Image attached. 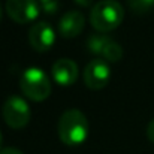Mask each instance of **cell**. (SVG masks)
<instances>
[{
    "instance_id": "cell-7",
    "label": "cell",
    "mask_w": 154,
    "mask_h": 154,
    "mask_svg": "<svg viewBox=\"0 0 154 154\" xmlns=\"http://www.w3.org/2000/svg\"><path fill=\"white\" fill-rule=\"evenodd\" d=\"M29 42L39 52L48 51L55 42V32L47 21H36L29 29Z\"/></svg>"
},
{
    "instance_id": "cell-13",
    "label": "cell",
    "mask_w": 154,
    "mask_h": 154,
    "mask_svg": "<svg viewBox=\"0 0 154 154\" xmlns=\"http://www.w3.org/2000/svg\"><path fill=\"white\" fill-rule=\"evenodd\" d=\"M41 5V9L47 14V15H54L58 11V0H38Z\"/></svg>"
},
{
    "instance_id": "cell-8",
    "label": "cell",
    "mask_w": 154,
    "mask_h": 154,
    "mask_svg": "<svg viewBox=\"0 0 154 154\" xmlns=\"http://www.w3.org/2000/svg\"><path fill=\"white\" fill-rule=\"evenodd\" d=\"M51 75L57 84L63 87H69L78 79V75H79L78 64L70 58H58L52 64Z\"/></svg>"
},
{
    "instance_id": "cell-2",
    "label": "cell",
    "mask_w": 154,
    "mask_h": 154,
    "mask_svg": "<svg viewBox=\"0 0 154 154\" xmlns=\"http://www.w3.org/2000/svg\"><path fill=\"white\" fill-rule=\"evenodd\" d=\"M124 18V8L117 0H100L90 11V23L99 32L117 29Z\"/></svg>"
},
{
    "instance_id": "cell-10",
    "label": "cell",
    "mask_w": 154,
    "mask_h": 154,
    "mask_svg": "<svg viewBox=\"0 0 154 154\" xmlns=\"http://www.w3.org/2000/svg\"><path fill=\"white\" fill-rule=\"evenodd\" d=\"M100 55L103 57L105 61H112V63H114V61H118V60H121V57H123V47H121L118 42L109 39V41L106 42V45H105V48H103V51Z\"/></svg>"
},
{
    "instance_id": "cell-5",
    "label": "cell",
    "mask_w": 154,
    "mask_h": 154,
    "mask_svg": "<svg viewBox=\"0 0 154 154\" xmlns=\"http://www.w3.org/2000/svg\"><path fill=\"white\" fill-rule=\"evenodd\" d=\"M5 8L9 18L20 24L36 20L41 12V5L38 0H6Z\"/></svg>"
},
{
    "instance_id": "cell-3",
    "label": "cell",
    "mask_w": 154,
    "mask_h": 154,
    "mask_svg": "<svg viewBox=\"0 0 154 154\" xmlns=\"http://www.w3.org/2000/svg\"><path fill=\"white\" fill-rule=\"evenodd\" d=\"M23 94L35 102H42L51 94V81L39 67H27L20 78Z\"/></svg>"
},
{
    "instance_id": "cell-11",
    "label": "cell",
    "mask_w": 154,
    "mask_h": 154,
    "mask_svg": "<svg viewBox=\"0 0 154 154\" xmlns=\"http://www.w3.org/2000/svg\"><path fill=\"white\" fill-rule=\"evenodd\" d=\"M111 38L105 36V35H91L87 41V47L91 54H96V55H100L106 45V42L109 41Z\"/></svg>"
},
{
    "instance_id": "cell-18",
    "label": "cell",
    "mask_w": 154,
    "mask_h": 154,
    "mask_svg": "<svg viewBox=\"0 0 154 154\" xmlns=\"http://www.w3.org/2000/svg\"><path fill=\"white\" fill-rule=\"evenodd\" d=\"M0 20H2V5H0Z\"/></svg>"
},
{
    "instance_id": "cell-12",
    "label": "cell",
    "mask_w": 154,
    "mask_h": 154,
    "mask_svg": "<svg viewBox=\"0 0 154 154\" xmlns=\"http://www.w3.org/2000/svg\"><path fill=\"white\" fill-rule=\"evenodd\" d=\"M130 9L139 15L150 12L154 8V0H127Z\"/></svg>"
},
{
    "instance_id": "cell-1",
    "label": "cell",
    "mask_w": 154,
    "mask_h": 154,
    "mask_svg": "<svg viewBox=\"0 0 154 154\" xmlns=\"http://www.w3.org/2000/svg\"><path fill=\"white\" fill-rule=\"evenodd\" d=\"M57 132L63 144L69 147L81 145L88 136V120L82 111L67 109L58 118Z\"/></svg>"
},
{
    "instance_id": "cell-17",
    "label": "cell",
    "mask_w": 154,
    "mask_h": 154,
    "mask_svg": "<svg viewBox=\"0 0 154 154\" xmlns=\"http://www.w3.org/2000/svg\"><path fill=\"white\" fill-rule=\"evenodd\" d=\"M2 142H3V136H2V132H0V147H2Z\"/></svg>"
},
{
    "instance_id": "cell-15",
    "label": "cell",
    "mask_w": 154,
    "mask_h": 154,
    "mask_svg": "<svg viewBox=\"0 0 154 154\" xmlns=\"http://www.w3.org/2000/svg\"><path fill=\"white\" fill-rule=\"evenodd\" d=\"M0 154H23L18 148H14V147H6V148H2Z\"/></svg>"
},
{
    "instance_id": "cell-4",
    "label": "cell",
    "mask_w": 154,
    "mask_h": 154,
    "mask_svg": "<svg viewBox=\"0 0 154 154\" xmlns=\"http://www.w3.org/2000/svg\"><path fill=\"white\" fill-rule=\"evenodd\" d=\"M2 115L5 123L12 129H23L30 121V106L21 96H9L2 106Z\"/></svg>"
},
{
    "instance_id": "cell-14",
    "label": "cell",
    "mask_w": 154,
    "mask_h": 154,
    "mask_svg": "<svg viewBox=\"0 0 154 154\" xmlns=\"http://www.w3.org/2000/svg\"><path fill=\"white\" fill-rule=\"evenodd\" d=\"M147 138L154 144V118L148 123V126H147Z\"/></svg>"
},
{
    "instance_id": "cell-6",
    "label": "cell",
    "mask_w": 154,
    "mask_h": 154,
    "mask_svg": "<svg viewBox=\"0 0 154 154\" xmlns=\"http://www.w3.org/2000/svg\"><path fill=\"white\" fill-rule=\"evenodd\" d=\"M82 76L90 90H100L111 79V67L103 58H93L84 67Z\"/></svg>"
},
{
    "instance_id": "cell-9",
    "label": "cell",
    "mask_w": 154,
    "mask_h": 154,
    "mask_svg": "<svg viewBox=\"0 0 154 154\" xmlns=\"http://www.w3.org/2000/svg\"><path fill=\"white\" fill-rule=\"evenodd\" d=\"M84 26H85V17L82 15V12L69 11L64 15H61L58 21V33L66 39H72L84 30Z\"/></svg>"
},
{
    "instance_id": "cell-16",
    "label": "cell",
    "mask_w": 154,
    "mask_h": 154,
    "mask_svg": "<svg viewBox=\"0 0 154 154\" xmlns=\"http://www.w3.org/2000/svg\"><path fill=\"white\" fill-rule=\"evenodd\" d=\"M78 6H81V8H88V6H91L93 5V0H73Z\"/></svg>"
}]
</instances>
